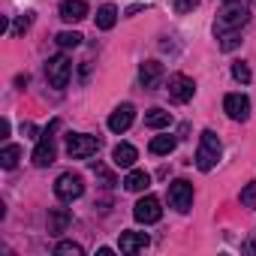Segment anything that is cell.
<instances>
[{"instance_id": "cell-1", "label": "cell", "mask_w": 256, "mask_h": 256, "mask_svg": "<svg viewBox=\"0 0 256 256\" xmlns=\"http://www.w3.org/2000/svg\"><path fill=\"white\" fill-rule=\"evenodd\" d=\"M250 22V6L247 0H223V6L217 12V24H214V34H223V30H238Z\"/></svg>"}, {"instance_id": "cell-2", "label": "cell", "mask_w": 256, "mask_h": 256, "mask_svg": "<svg viewBox=\"0 0 256 256\" xmlns=\"http://www.w3.org/2000/svg\"><path fill=\"white\" fill-rule=\"evenodd\" d=\"M220 160V139L214 130H202L199 136V148H196V166L202 172H211Z\"/></svg>"}, {"instance_id": "cell-3", "label": "cell", "mask_w": 256, "mask_h": 256, "mask_svg": "<svg viewBox=\"0 0 256 256\" xmlns=\"http://www.w3.org/2000/svg\"><path fill=\"white\" fill-rule=\"evenodd\" d=\"M70 76H72V64H70L66 54L48 58V64H46V78H48L52 88H66V84H70Z\"/></svg>"}, {"instance_id": "cell-4", "label": "cell", "mask_w": 256, "mask_h": 256, "mask_svg": "<svg viewBox=\"0 0 256 256\" xmlns=\"http://www.w3.org/2000/svg\"><path fill=\"white\" fill-rule=\"evenodd\" d=\"M100 151V139L96 136H88V133H72L66 139V154L72 160H88Z\"/></svg>"}, {"instance_id": "cell-5", "label": "cell", "mask_w": 256, "mask_h": 256, "mask_svg": "<svg viewBox=\"0 0 256 256\" xmlns=\"http://www.w3.org/2000/svg\"><path fill=\"white\" fill-rule=\"evenodd\" d=\"M82 193H84V181H82V175H76V172H64V175L54 181V196H58L60 202H76Z\"/></svg>"}, {"instance_id": "cell-6", "label": "cell", "mask_w": 256, "mask_h": 256, "mask_svg": "<svg viewBox=\"0 0 256 256\" xmlns=\"http://www.w3.org/2000/svg\"><path fill=\"white\" fill-rule=\"evenodd\" d=\"M169 202H172V208H178L181 214L190 211V208H193V184L184 181V178L172 181V184H169Z\"/></svg>"}, {"instance_id": "cell-7", "label": "cell", "mask_w": 256, "mask_h": 256, "mask_svg": "<svg viewBox=\"0 0 256 256\" xmlns=\"http://www.w3.org/2000/svg\"><path fill=\"white\" fill-rule=\"evenodd\" d=\"M58 120H52V126H48V130L42 133V139L36 142V148H34V163L36 166H52L54 163V142H52V133L58 130Z\"/></svg>"}, {"instance_id": "cell-8", "label": "cell", "mask_w": 256, "mask_h": 256, "mask_svg": "<svg viewBox=\"0 0 256 256\" xmlns=\"http://www.w3.org/2000/svg\"><path fill=\"white\" fill-rule=\"evenodd\" d=\"M133 217H136L139 223H157V220L163 217L160 199H157V196H142V199L136 202V208H133Z\"/></svg>"}, {"instance_id": "cell-9", "label": "cell", "mask_w": 256, "mask_h": 256, "mask_svg": "<svg viewBox=\"0 0 256 256\" xmlns=\"http://www.w3.org/2000/svg\"><path fill=\"white\" fill-rule=\"evenodd\" d=\"M193 94H196V82L190 78V76H172L169 78V96L175 100V102H187V100H193Z\"/></svg>"}, {"instance_id": "cell-10", "label": "cell", "mask_w": 256, "mask_h": 256, "mask_svg": "<svg viewBox=\"0 0 256 256\" xmlns=\"http://www.w3.org/2000/svg\"><path fill=\"white\" fill-rule=\"evenodd\" d=\"M223 112L232 118V120H247L250 118V100L244 94H229L223 100Z\"/></svg>"}, {"instance_id": "cell-11", "label": "cell", "mask_w": 256, "mask_h": 256, "mask_svg": "<svg viewBox=\"0 0 256 256\" xmlns=\"http://www.w3.org/2000/svg\"><path fill=\"white\" fill-rule=\"evenodd\" d=\"M133 118H136V108H133L130 102L118 106V108L112 112V118H108V130H112V133H126V130H130V124H133Z\"/></svg>"}, {"instance_id": "cell-12", "label": "cell", "mask_w": 256, "mask_h": 256, "mask_svg": "<svg viewBox=\"0 0 256 256\" xmlns=\"http://www.w3.org/2000/svg\"><path fill=\"white\" fill-rule=\"evenodd\" d=\"M160 78H163V64H160V60H145V64L139 66V82H142V88L154 90V88L160 84Z\"/></svg>"}, {"instance_id": "cell-13", "label": "cell", "mask_w": 256, "mask_h": 256, "mask_svg": "<svg viewBox=\"0 0 256 256\" xmlns=\"http://www.w3.org/2000/svg\"><path fill=\"white\" fill-rule=\"evenodd\" d=\"M139 160V151L130 145V142H120V145H114V151H112V163L118 166V169H133V163Z\"/></svg>"}, {"instance_id": "cell-14", "label": "cell", "mask_w": 256, "mask_h": 256, "mask_svg": "<svg viewBox=\"0 0 256 256\" xmlns=\"http://www.w3.org/2000/svg\"><path fill=\"white\" fill-rule=\"evenodd\" d=\"M148 235L145 232H120V241H118V247H120V253H139V250H145L148 247Z\"/></svg>"}, {"instance_id": "cell-15", "label": "cell", "mask_w": 256, "mask_h": 256, "mask_svg": "<svg viewBox=\"0 0 256 256\" xmlns=\"http://www.w3.org/2000/svg\"><path fill=\"white\" fill-rule=\"evenodd\" d=\"M60 18L64 22H82L84 16H88V0H64V4H60Z\"/></svg>"}, {"instance_id": "cell-16", "label": "cell", "mask_w": 256, "mask_h": 256, "mask_svg": "<svg viewBox=\"0 0 256 256\" xmlns=\"http://www.w3.org/2000/svg\"><path fill=\"white\" fill-rule=\"evenodd\" d=\"M148 184H151V175L142 169H130V175L124 178V187L130 193H142V190H148Z\"/></svg>"}, {"instance_id": "cell-17", "label": "cell", "mask_w": 256, "mask_h": 256, "mask_svg": "<svg viewBox=\"0 0 256 256\" xmlns=\"http://www.w3.org/2000/svg\"><path fill=\"white\" fill-rule=\"evenodd\" d=\"M169 124H172V114L166 108H151L145 114V126H151V130H163V126H169Z\"/></svg>"}, {"instance_id": "cell-18", "label": "cell", "mask_w": 256, "mask_h": 256, "mask_svg": "<svg viewBox=\"0 0 256 256\" xmlns=\"http://www.w3.org/2000/svg\"><path fill=\"white\" fill-rule=\"evenodd\" d=\"M66 226H70V214H66L64 208L48 211V232H52V235H60Z\"/></svg>"}, {"instance_id": "cell-19", "label": "cell", "mask_w": 256, "mask_h": 256, "mask_svg": "<svg viewBox=\"0 0 256 256\" xmlns=\"http://www.w3.org/2000/svg\"><path fill=\"white\" fill-rule=\"evenodd\" d=\"M114 22H118V10H114V6H100V10H96V28H100V30L114 28Z\"/></svg>"}, {"instance_id": "cell-20", "label": "cell", "mask_w": 256, "mask_h": 256, "mask_svg": "<svg viewBox=\"0 0 256 256\" xmlns=\"http://www.w3.org/2000/svg\"><path fill=\"white\" fill-rule=\"evenodd\" d=\"M148 148H151V154H172L175 151V136H154Z\"/></svg>"}, {"instance_id": "cell-21", "label": "cell", "mask_w": 256, "mask_h": 256, "mask_svg": "<svg viewBox=\"0 0 256 256\" xmlns=\"http://www.w3.org/2000/svg\"><path fill=\"white\" fill-rule=\"evenodd\" d=\"M18 157H22V148L18 145H6L4 151H0V166H4V169H16Z\"/></svg>"}, {"instance_id": "cell-22", "label": "cell", "mask_w": 256, "mask_h": 256, "mask_svg": "<svg viewBox=\"0 0 256 256\" xmlns=\"http://www.w3.org/2000/svg\"><path fill=\"white\" fill-rule=\"evenodd\" d=\"M54 42H58L60 48H76V46H82V34H76V30H64V34L54 36Z\"/></svg>"}, {"instance_id": "cell-23", "label": "cell", "mask_w": 256, "mask_h": 256, "mask_svg": "<svg viewBox=\"0 0 256 256\" xmlns=\"http://www.w3.org/2000/svg\"><path fill=\"white\" fill-rule=\"evenodd\" d=\"M54 253H58V256H82L84 250H82V244H76V241H58Z\"/></svg>"}, {"instance_id": "cell-24", "label": "cell", "mask_w": 256, "mask_h": 256, "mask_svg": "<svg viewBox=\"0 0 256 256\" xmlns=\"http://www.w3.org/2000/svg\"><path fill=\"white\" fill-rule=\"evenodd\" d=\"M217 40H220V48H223V52H232V48L241 42L235 30H223V34H217Z\"/></svg>"}, {"instance_id": "cell-25", "label": "cell", "mask_w": 256, "mask_h": 256, "mask_svg": "<svg viewBox=\"0 0 256 256\" xmlns=\"http://www.w3.org/2000/svg\"><path fill=\"white\" fill-rule=\"evenodd\" d=\"M30 24H34V12H24V16H18V22L12 24V34H16V36H22Z\"/></svg>"}, {"instance_id": "cell-26", "label": "cell", "mask_w": 256, "mask_h": 256, "mask_svg": "<svg viewBox=\"0 0 256 256\" xmlns=\"http://www.w3.org/2000/svg\"><path fill=\"white\" fill-rule=\"evenodd\" d=\"M241 205L256 208V181H253V184H247V187L241 190Z\"/></svg>"}, {"instance_id": "cell-27", "label": "cell", "mask_w": 256, "mask_h": 256, "mask_svg": "<svg viewBox=\"0 0 256 256\" xmlns=\"http://www.w3.org/2000/svg\"><path fill=\"white\" fill-rule=\"evenodd\" d=\"M232 76H235L241 84H247V82H250V70H247V64H241V60L232 64Z\"/></svg>"}, {"instance_id": "cell-28", "label": "cell", "mask_w": 256, "mask_h": 256, "mask_svg": "<svg viewBox=\"0 0 256 256\" xmlns=\"http://www.w3.org/2000/svg\"><path fill=\"white\" fill-rule=\"evenodd\" d=\"M196 4H199V0H175V12H178V16H184V12L196 10Z\"/></svg>"}, {"instance_id": "cell-29", "label": "cell", "mask_w": 256, "mask_h": 256, "mask_svg": "<svg viewBox=\"0 0 256 256\" xmlns=\"http://www.w3.org/2000/svg\"><path fill=\"white\" fill-rule=\"evenodd\" d=\"M94 172H96V178L102 181V187H112V184H114V178L108 175V169H102V166H94Z\"/></svg>"}, {"instance_id": "cell-30", "label": "cell", "mask_w": 256, "mask_h": 256, "mask_svg": "<svg viewBox=\"0 0 256 256\" xmlns=\"http://www.w3.org/2000/svg\"><path fill=\"white\" fill-rule=\"evenodd\" d=\"M250 250H253V253H256V238H253V241H250Z\"/></svg>"}]
</instances>
